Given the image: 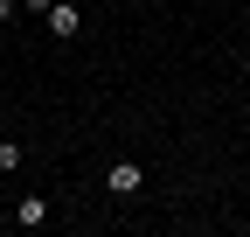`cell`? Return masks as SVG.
<instances>
[{
	"label": "cell",
	"mask_w": 250,
	"mask_h": 237,
	"mask_svg": "<svg viewBox=\"0 0 250 237\" xmlns=\"http://www.w3.org/2000/svg\"><path fill=\"white\" fill-rule=\"evenodd\" d=\"M14 7H21V0H0V28H7V21H14Z\"/></svg>",
	"instance_id": "obj_5"
},
{
	"label": "cell",
	"mask_w": 250,
	"mask_h": 237,
	"mask_svg": "<svg viewBox=\"0 0 250 237\" xmlns=\"http://www.w3.org/2000/svg\"><path fill=\"white\" fill-rule=\"evenodd\" d=\"M104 189H111L118 202H132V195L146 189V161H111V167H104Z\"/></svg>",
	"instance_id": "obj_1"
},
{
	"label": "cell",
	"mask_w": 250,
	"mask_h": 237,
	"mask_svg": "<svg viewBox=\"0 0 250 237\" xmlns=\"http://www.w3.org/2000/svg\"><path fill=\"white\" fill-rule=\"evenodd\" d=\"M21 7H28V14H49V0H21Z\"/></svg>",
	"instance_id": "obj_6"
},
{
	"label": "cell",
	"mask_w": 250,
	"mask_h": 237,
	"mask_svg": "<svg viewBox=\"0 0 250 237\" xmlns=\"http://www.w3.org/2000/svg\"><path fill=\"white\" fill-rule=\"evenodd\" d=\"M49 216H56V202H49V195H42V189H28V195H21V202H14V230H42V223H49Z\"/></svg>",
	"instance_id": "obj_3"
},
{
	"label": "cell",
	"mask_w": 250,
	"mask_h": 237,
	"mask_svg": "<svg viewBox=\"0 0 250 237\" xmlns=\"http://www.w3.org/2000/svg\"><path fill=\"white\" fill-rule=\"evenodd\" d=\"M42 21H49V35H56V42H77V35H83V7H77V0H49V14H42Z\"/></svg>",
	"instance_id": "obj_2"
},
{
	"label": "cell",
	"mask_w": 250,
	"mask_h": 237,
	"mask_svg": "<svg viewBox=\"0 0 250 237\" xmlns=\"http://www.w3.org/2000/svg\"><path fill=\"white\" fill-rule=\"evenodd\" d=\"M14 167H28V146H21V140H7V133H0V174H14Z\"/></svg>",
	"instance_id": "obj_4"
}]
</instances>
